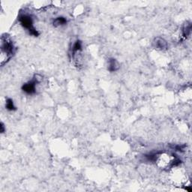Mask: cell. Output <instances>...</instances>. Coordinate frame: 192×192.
<instances>
[{"instance_id":"cell-1","label":"cell","mask_w":192,"mask_h":192,"mask_svg":"<svg viewBox=\"0 0 192 192\" xmlns=\"http://www.w3.org/2000/svg\"><path fill=\"white\" fill-rule=\"evenodd\" d=\"M0 62L1 65L3 66L13 57L14 53V47L12 41L8 36L2 35L1 38V46H0Z\"/></svg>"},{"instance_id":"cell-2","label":"cell","mask_w":192,"mask_h":192,"mask_svg":"<svg viewBox=\"0 0 192 192\" xmlns=\"http://www.w3.org/2000/svg\"><path fill=\"white\" fill-rule=\"evenodd\" d=\"M19 21L21 26L27 29L29 32L30 35H33L35 37H38L39 35L38 32L37 31L33 26V21L29 15L23 14L20 16Z\"/></svg>"},{"instance_id":"cell-3","label":"cell","mask_w":192,"mask_h":192,"mask_svg":"<svg viewBox=\"0 0 192 192\" xmlns=\"http://www.w3.org/2000/svg\"><path fill=\"white\" fill-rule=\"evenodd\" d=\"M39 82H40V80H38V76H35L31 81L25 83L22 86V90L28 95L34 94V93H35V91H36V85Z\"/></svg>"},{"instance_id":"cell-4","label":"cell","mask_w":192,"mask_h":192,"mask_svg":"<svg viewBox=\"0 0 192 192\" xmlns=\"http://www.w3.org/2000/svg\"><path fill=\"white\" fill-rule=\"evenodd\" d=\"M153 46L155 48L159 50H166L167 48V43L164 38L157 37L154 39Z\"/></svg>"},{"instance_id":"cell-5","label":"cell","mask_w":192,"mask_h":192,"mask_svg":"<svg viewBox=\"0 0 192 192\" xmlns=\"http://www.w3.org/2000/svg\"><path fill=\"white\" fill-rule=\"evenodd\" d=\"M120 65L119 64V62H117V60H116L115 59H110L108 60V69L111 72L116 71L120 69Z\"/></svg>"},{"instance_id":"cell-6","label":"cell","mask_w":192,"mask_h":192,"mask_svg":"<svg viewBox=\"0 0 192 192\" xmlns=\"http://www.w3.org/2000/svg\"><path fill=\"white\" fill-rule=\"evenodd\" d=\"M82 50V43L80 41H77L73 45L72 49H71V52H72V57H74L76 53L80 52Z\"/></svg>"},{"instance_id":"cell-7","label":"cell","mask_w":192,"mask_h":192,"mask_svg":"<svg viewBox=\"0 0 192 192\" xmlns=\"http://www.w3.org/2000/svg\"><path fill=\"white\" fill-rule=\"evenodd\" d=\"M66 23H67V20L63 17H59V18H57L53 20V25L55 26H62V25L66 24Z\"/></svg>"},{"instance_id":"cell-8","label":"cell","mask_w":192,"mask_h":192,"mask_svg":"<svg viewBox=\"0 0 192 192\" xmlns=\"http://www.w3.org/2000/svg\"><path fill=\"white\" fill-rule=\"evenodd\" d=\"M191 25L187 22L186 24L184 25V27H183V29H182L183 36L184 37L188 36L189 34L191 33Z\"/></svg>"},{"instance_id":"cell-9","label":"cell","mask_w":192,"mask_h":192,"mask_svg":"<svg viewBox=\"0 0 192 192\" xmlns=\"http://www.w3.org/2000/svg\"><path fill=\"white\" fill-rule=\"evenodd\" d=\"M6 108L7 110H10V111H13V110H16V108H15L14 104V101L12 99H11V98H8V99L6 100Z\"/></svg>"},{"instance_id":"cell-10","label":"cell","mask_w":192,"mask_h":192,"mask_svg":"<svg viewBox=\"0 0 192 192\" xmlns=\"http://www.w3.org/2000/svg\"><path fill=\"white\" fill-rule=\"evenodd\" d=\"M1 132L2 133H4V131H5V128H4V125H3V124L2 123H1Z\"/></svg>"}]
</instances>
